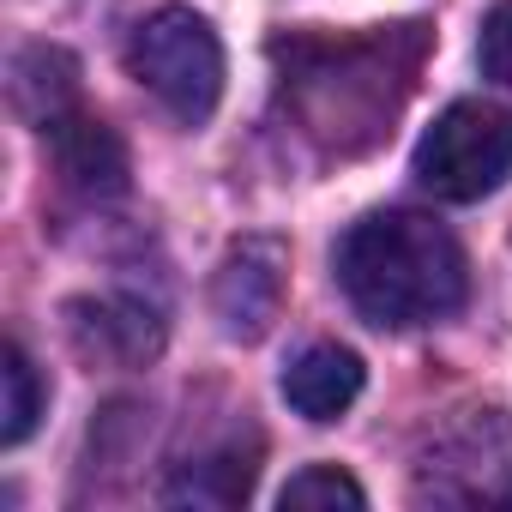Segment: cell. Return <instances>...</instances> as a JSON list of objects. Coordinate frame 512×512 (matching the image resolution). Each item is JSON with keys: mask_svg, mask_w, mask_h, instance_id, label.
Returning a JSON list of instances; mask_svg holds the SVG:
<instances>
[{"mask_svg": "<svg viewBox=\"0 0 512 512\" xmlns=\"http://www.w3.org/2000/svg\"><path fill=\"white\" fill-rule=\"evenodd\" d=\"M476 61L494 85L512 91V0H500V7L482 19V43H476Z\"/></svg>", "mask_w": 512, "mask_h": 512, "instance_id": "obj_13", "label": "cell"}, {"mask_svg": "<svg viewBox=\"0 0 512 512\" xmlns=\"http://www.w3.org/2000/svg\"><path fill=\"white\" fill-rule=\"evenodd\" d=\"M49 139V157H55V175L79 193V199H121L127 193V145L115 139V127H103L97 115L85 109H67L61 121L43 127Z\"/></svg>", "mask_w": 512, "mask_h": 512, "instance_id": "obj_7", "label": "cell"}, {"mask_svg": "<svg viewBox=\"0 0 512 512\" xmlns=\"http://www.w3.org/2000/svg\"><path fill=\"white\" fill-rule=\"evenodd\" d=\"M278 506L290 512H338V506H368V494H362V482L350 476V470H338V464H308V470H296L284 488H278Z\"/></svg>", "mask_w": 512, "mask_h": 512, "instance_id": "obj_12", "label": "cell"}, {"mask_svg": "<svg viewBox=\"0 0 512 512\" xmlns=\"http://www.w3.org/2000/svg\"><path fill=\"white\" fill-rule=\"evenodd\" d=\"M332 266L350 308L368 326H392V332L434 326L458 314L470 296L464 247L428 211H368L362 223L344 229Z\"/></svg>", "mask_w": 512, "mask_h": 512, "instance_id": "obj_1", "label": "cell"}, {"mask_svg": "<svg viewBox=\"0 0 512 512\" xmlns=\"http://www.w3.org/2000/svg\"><path fill=\"white\" fill-rule=\"evenodd\" d=\"M0 392H7V404H0V446H19L43 416V380H37V362L25 356V344L0 350Z\"/></svg>", "mask_w": 512, "mask_h": 512, "instance_id": "obj_11", "label": "cell"}, {"mask_svg": "<svg viewBox=\"0 0 512 512\" xmlns=\"http://www.w3.org/2000/svg\"><path fill=\"white\" fill-rule=\"evenodd\" d=\"M13 103H19V115L37 121V127H49V121H61L67 109H79V67H73V55H61V49H49V43L25 49V55L13 61Z\"/></svg>", "mask_w": 512, "mask_h": 512, "instance_id": "obj_10", "label": "cell"}, {"mask_svg": "<svg viewBox=\"0 0 512 512\" xmlns=\"http://www.w3.org/2000/svg\"><path fill=\"white\" fill-rule=\"evenodd\" d=\"M422 506H512V410L452 416L410 470Z\"/></svg>", "mask_w": 512, "mask_h": 512, "instance_id": "obj_3", "label": "cell"}, {"mask_svg": "<svg viewBox=\"0 0 512 512\" xmlns=\"http://www.w3.org/2000/svg\"><path fill=\"white\" fill-rule=\"evenodd\" d=\"M284 272H290V253L272 235H247L223 253V266L211 278V314H217L223 338L253 344L272 332V320L284 308Z\"/></svg>", "mask_w": 512, "mask_h": 512, "instance_id": "obj_5", "label": "cell"}, {"mask_svg": "<svg viewBox=\"0 0 512 512\" xmlns=\"http://www.w3.org/2000/svg\"><path fill=\"white\" fill-rule=\"evenodd\" d=\"M127 67L181 127L211 121V109L223 97V43L187 7H163V13L139 19V31L127 37Z\"/></svg>", "mask_w": 512, "mask_h": 512, "instance_id": "obj_2", "label": "cell"}, {"mask_svg": "<svg viewBox=\"0 0 512 512\" xmlns=\"http://www.w3.org/2000/svg\"><path fill=\"white\" fill-rule=\"evenodd\" d=\"M506 175H512V109L506 103L464 97L416 145V181L434 199L470 205V199L494 193Z\"/></svg>", "mask_w": 512, "mask_h": 512, "instance_id": "obj_4", "label": "cell"}, {"mask_svg": "<svg viewBox=\"0 0 512 512\" xmlns=\"http://www.w3.org/2000/svg\"><path fill=\"white\" fill-rule=\"evenodd\" d=\"M253 458H260V440H247V446L223 440V446L187 458L175 470V482L163 488V500L169 506H241L247 488H253V470H260Z\"/></svg>", "mask_w": 512, "mask_h": 512, "instance_id": "obj_9", "label": "cell"}, {"mask_svg": "<svg viewBox=\"0 0 512 512\" xmlns=\"http://www.w3.org/2000/svg\"><path fill=\"white\" fill-rule=\"evenodd\" d=\"M284 398L308 422H338L362 398V356L344 350V344H308L284 368Z\"/></svg>", "mask_w": 512, "mask_h": 512, "instance_id": "obj_8", "label": "cell"}, {"mask_svg": "<svg viewBox=\"0 0 512 512\" xmlns=\"http://www.w3.org/2000/svg\"><path fill=\"white\" fill-rule=\"evenodd\" d=\"M67 332H73V350L85 362H103V368H145L157 350H163V308L157 302H139V296H91V302H73L67 308Z\"/></svg>", "mask_w": 512, "mask_h": 512, "instance_id": "obj_6", "label": "cell"}]
</instances>
